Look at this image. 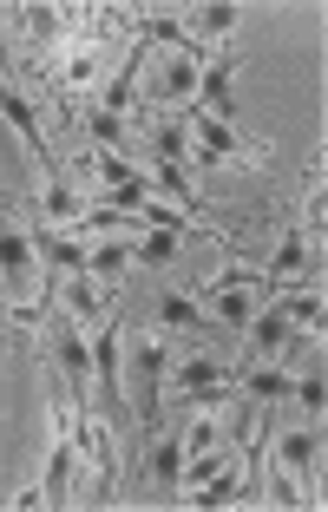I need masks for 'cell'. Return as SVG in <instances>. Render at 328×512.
Listing matches in <instances>:
<instances>
[{"mask_svg": "<svg viewBox=\"0 0 328 512\" xmlns=\"http://www.w3.org/2000/svg\"><path fill=\"white\" fill-rule=\"evenodd\" d=\"M158 316L171 322V329H204V309H197L191 296H158Z\"/></svg>", "mask_w": 328, "mask_h": 512, "instance_id": "19", "label": "cell"}, {"mask_svg": "<svg viewBox=\"0 0 328 512\" xmlns=\"http://www.w3.org/2000/svg\"><path fill=\"white\" fill-rule=\"evenodd\" d=\"M40 211L53 217V224H66V217H79V191L53 178V184H46V197H40Z\"/></svg>", "mask_w": 328, "mask_h": 512, "instance_id": "18", "label": "cell"}, {"mask_svg": "<svg viewBox=\"0 0 328 512\" xmlns=\"http://www.w3.org/2000/svg\"><path fill=\"white\" fill-rule=\"evenodd\" d=\"M250 342H256V355H276V348L289 342V316H283V302H269V309H256V316H250Z\"/></svg>", "mask_w": 328, "mask_h": 512, "instance_id": "7", "label": "cell"}, {"mask_svg": "<svg viewBox=\"0 0 328 512\" xmlns=\"http://www.w3.org/2000/svg\"><path fill=\"white\" fill-rule=\"evenodd\" d=\"M105 211H119V217L145 211V178H125V184H112V204H105Z\"/></svg>", "mask_w": 328, "mask_h": 512, "instance_id": "22", "label": "cell"}, {"mask_svg": "<svg viewBox=\"0 0 328 512\" xmlns=\"http://www.w3.org/2000/svg\"><path fill=\"white\" fill-rule=\"evenodd\" d=\"M217 440H224V427H217V421L204 414V421L191 427V453H217Z\"/></svg>", "mask_w": 328, "mask_h": 512, "instance_id": "27", "label": "cell"}, {"mask_svg": "<svg viewBox=\"0 0 328 512\" xmlns=\"http://www.w3.org/2000/svg\"><path fill=\"white\" fill-rule=\"evenodd\" d=\"M73 421L79 414H66L60 421V440H53V460H46V506H66V499H73Z\"/></svg>", "mask_w": 328, "mask_h": 512, "instance_id": "2", "label": "cell"}, {"mask_svg": "<svg viewBox=\"0 0 328 512\" xmlns=\"http://www.w3.org/2000/svg\"><path fill=\"white\" fill-rule=\"evenodd\" d=\"M138 73H145V46H132V60H125L119 79L105 86V106H99V112H112V119H119V112L132 106V92H138Z\"/></svg>", "mask_w": 328, "mask_h": 512, "instance_id": "8", "label": "cell"}, {"mask_svg": "<svg viewBox=\"0 0 328 512\" xmlns=\"http://www.w3.org/2000/svg\"><path fill=\"white\" fill-rule=\"evenodd\" d=\"M230 73H237L230 60H210L204 79H197V99L210 106V119H224V125H230Z\"/></svg>", "mask_w": 328, "mask_h": 512, "instance_id": "5", "label": "cell"}, {"mask_svg": "<svg viewBox=\"0 0 328 512\" xmlns=\"http://www.w3.org/2000/svg\"><path fill=\"white\" fill-rule=\"evenodd\" d=\"M27 263H33V237H20V230H0V276L7 283H27Z\"/></svg>", "mask_w": 328, "mask_h": 512, "instance_id": "10", "label": "cell"}, {"mask_svg": "<svg viewBox=\"0 0 328 512\" xmlns=\"http://www.w3.org/2000/svg\"><path fill=\"white\" fill-rule=\"evenodd\" d=\"M164 362H171V355L158 348V335L132 348V381H138V394H132V414H138L145 427H158V388H164Z\"/></svg>", "mask_w": 328, "mask_h": 512, "instance_id": "1", "label": "cell"}, {"mask_svg": "<svg viewBox=\"0 0 328 512\" xmlns=\"http://www.w3.org/2000/svg\"><path fill=\"white\" fill-rule=\"evenodd\" d=\"M151 473H158V480H178L184 473V447L178 440H158V447H151Z\"/></svg>", "mask_w": 328, "mask_h": 512, "instance_id": "23", "label": "cell"}, {"mask_svg": "<svg viewBox=\"0 0 328 512\" xmlns=\"http://www.w3.org/2000/svg\"><path fill=\"white\" fill-rule=\"evenodd\" d=\"M230 20H237V7H204V14H197V27H204L210 40H224V33H230Z\"/></svg>", "mask_w": 328, "mask_h": 512, "instance_id": "25", "label": "cell"}, {"mask_svg": "<svg viewBox=\"0 0 328 512\" xmlns=\"http://www.w3.org/2000/svg\"><path fill=\"white\" fill-rule=\"evenodd\" d=\"M283 316H289V329H315L322 335V296H289Z\"/></svg>", "mask_w": 328, "mask_h": 512, "instance_id": "20", "label": "cell"}, {"mask_svg": "<svg viewBox=\"0 0 328 512\" xmlns=\"http://www.w3.org/2000/svg\"><path fill=\"white\" fill-rule=\"evenodd\" d=\"M92 171H99L105 184H125V178H132V165H125V158H112V151H99V158H92Z\"/></svg>", "mask_w": 328, "mask_h": 512, "instance_id": "28", "label": "cell"}, {"mask_svg": "<svg viewBox=\"0 0 328 512\" xmlns=\"http://www.w3.org/2000/svg\"><path fill=\"white\" fill-rule=\"evenodd\" d=\"M224 381H230V368H224V362H184L178 388L191 394V401H204V394H210V401H217V388H224Z\"/></svg>", "mask_w": 328, "mask_h": 512, "instance_id": "9", "label": "cell"}, {"mask_svg": "<svg viewBox=\"0 0 328 512\" xmlns=\"http://www.w3.org/2000/svg\"><path fill=\"white\" fill-rule=\"evenodd\" d=\"M33 250H40L53 270H66V276L86 270V250H79V243H66V237H53V230H46V237H33Z\"/></svg>", "mask_w": 328, "mask_h": 512, "instance_id": "12", "label": "cell"}, {"mask_svg": "<svg viewBox=\"0 0 328 512\" xmlns=\"http://www.w3.org/2000/svg\"><path fill=\"white\" fill-rule=\"evenodd\" d=\"M276 467H283V473H309V467H315V434H283V447H276Z\"/></svg>", "mask_w": 328, "mask_h": 512, "instance_id": "14", "label": "cell"}, {"mask_svg": "<svg viewBox=\"0 0 328 512\" xmlns=\"http://www.w3.org/2000/svg\"><path fill=\"white\" fill-rule=\"evenodd\" d=\"M0 112L14 119V132L27 138V151H33V158H40V165H53V145H46V138H40V119H33V106H27V99H20V92H7V86H0Z\"/></svg>", "mask_w": 328, "mask_h": 512, "instance_id": "4", "label": "cell"}, {"mask_svg": "<svg viewBox=\"0 0 328 512\" xmlns=\"http://www.w3.org/2000/svg\"><path fill=\"white\" fill-rule=\"evenodd\" d=\"M315 256H309V237H302V230H289L283 243H276V256H269V270H263V283L276 289V276H302L309 270Z\"/></svg>", "mask_w": 328, "mask_h": 512, "instance_id": "6", "label": "cell"}, {"mask_svg": "<svg viewBox=\"0 0 328 512\" xmlns=\"http://www.w3.org/2000/svg\"><path fill=\"white\" fill-rule=\"evenodd\" d=\"M92 362L105 375V401H119V322H105V335L92 342Z\"/></svg>", "mask_w": 328, "mask_h": 512, "instance_id": "11", "label": "cell"}, {"mask_svg": "<svg viewBox=\"0 0 328 512\" xmlns=\"http://www.w3.org/2000/svg\"><path fill=\"white\" fill-rule=\"evenodd\" d=\"M191 145H197V158H204V165H230V158H237V132H230L224 119H197L191 125Z\"/></svg>", "mask_w": 328, "mask_h": 512, "instance_id": "3", "label": "cell"}, {"mask_svg": "<svg viewBox=\"0 0 328 512\" xmlns=\"http://www.w3.org/2000/svg\"><path fill=\"white\" fill-rule=\"evenodd\" d=\"M171 250H178V237H171V230H151L132 256H138V263H171Z\"/></svg>", "mask_w": 328, "mask_h": 512, "instance_id": "24", "label": "cell"}, {"mask_svg": "<svg viewBox=\"0 0 328 512\" xmlns=\"http://www.w3.org/2000/svg\"><path fill=\"white\" fill-rule=\"evenodd\" d=\"M250 394H256V401H283L289 375H283V368H250Z\"/></svg>", "mask_w": 328, "mask_h": 512, "instance_id": "21", "label": "cell"}, {"mask_svg": "<svg viewBox=\"0 0 328 512\" xmlns=\"http://www.w3.org/2000/svg\"><path fill=\"white\" fill-rule=\"evenodd\" d=\"M86 125H92V138H99V145H119V132H125V125L112 119V112H92Z\"/></svg>", "mask_w": 328, "mask_h": 512, "instance_id": "29", "label": "cell"}, {"mask_svg": "<svg viewBox=\"0 0 328 512\" xmlns=\"http://www.w3.org/2000/svg\"><path fill=\"white\" fill-rule=\"evenodd\" d=\"M99 276H86V270H79L73 276V283H66V309H79V316H105V309H99Z\"/></svg>", "mask_w": 328, "mask_h": 512, "instance_id": "15", "label": "cell"}, {"mask_svg": "<svg viewBox=\"0 0 328 512\" xmlns=\"http://www.w3.org/2000/svg\"><path fill=\"white\" fill-rule=\"evenodd\" d=\"M151 151H158V165H178L184 151H191V132H184V125H151Z\"/></svg>", "mask_w": 328, "mask_h": 512, "instance_id": "13", "label": "cell"}, {"mask_svg": "<svg viewBox=\"0 0 328 512\" xmlns=\"http://www.w3.org/2000/svg\"><path fill=\"white\" fill-rule=\"evenodd\" d=\"M86 362H92V348L79 342L73 329H60V368H66V381H73V388L86 381Z\"/></svg>", "mask_w": 328, "mask_h": 512, "instance_id": "17", "label": "cell"}, {"mask_svg": "<svg viewBox=\"0 0 328 512\" xmlns=\"http://www.w3.org/2000/svg\"><path fill=\"white\" fill-rule=\"evenodd\" d=\"M289 388H296V401L309 407V414H322V401H328V394H322V375H302V381H289Z\"/></svg>", "mask_w": 328, "mask_h": 512, "instance_id": "26", "label": "cell"}, {"mask_svg": "<svg viewBox=\"0 0 328 512\" xmlns=\"http://www.w3.org/2000/svg\"><path fill=\"white\" fill-rule=\"evenodd\" d=\"M125 263H132V250H125V243H99V250H86V276H119Z\"/></svg>", "mask_w": 328, "mask_h": 512, "instance_id": "16", "label": "cell"}, {"mask_svg": "<svg viewBox=\"0 0 328 512\" xmlns=\"http://www.w3.org/2000/svg\"><path fill=\"white\" fill-rule=\"evenodd\" d=\"M158 184L178 197V204H191V184H184V171H178V165H158Z\"/></svg>", "mask_w": 328, "mask_h": 512, "instance_id": "30", "label": "cell"}]
</instances>
